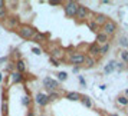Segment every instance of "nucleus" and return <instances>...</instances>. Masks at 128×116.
Here are the masks:
<instances>
[{
  "label": "nucleus",
  "mask_w": 128,
  "mask_h": 116,
  "mask_svg": "<svg viewBox=\"0 0 128 116\" xmlns=\"http://www.w3.org/2000/svg\"><path fill=\"white\" fill-rule=\"evenodd\" d=\"M16 32H18V35L20 36L23 40H32L38 30L29 23H20V26L16 29Z\"/></svg>",
  "instance_id": "obj_1"
},
{
  "label": "nucleus",
  "mask_w": 128,
  "mask_h": 116,
  "mask_svg": "<svg viewBox=\"0 0 128 116\" xmlns=\"http://www.w3.org/2000/svg\"><path fill=\"white\" fill-rule=\"evenodd\" d=\"M78 7H79V3L78 1H74V0H69L64 3V12L66 14V17H75L76 12H78Z\"/></svg>",
  "instance_id": "obj_2"
},
{
  "label": "nucleus",
  "mask_w": 128,
  "mask_h": 116,
  "mask_svg": "<svg viewBox=\"0 0 128 116\" xmlns=\"http://www.w3.org/2000/svg\"><path fill=\"white\" fill-rule=\"evenodd\" d=\"M42 83H43V87H45L49 93L50 92H56V90L59 89V82L55 80V79H52V77H49V76H46Z\"/></svg>",
  "instance_id": "obj_3"
},
{
  "label": "nucleus",
  "mask_w": 128,
  "mask_h": 116,
  "mask_svg": "<svg viewBox=\"0 0 128 116\" xmlns=\"http://www.w3.org/2000/svg\"><path fill=\"white\" fill-rule=\"evenodd\" d=\"M3 26H4L7 30H16L19 26H20V20H19L18 16H10V14H9V17L3 22Z\"/></svg>",
  "instance_id": "obj_4"
},
{
  "label": "nucleus",
  "mask_w": 128,
  "mask_h": 116,
  "mask_svg": "<svg viewBox=\"0 0 128 116\" xmlns=\"http://www.w3.org/2000/svg\"><path fill=\"white\" fill-rule=\"evenodd\" d=\"M85 58H86V55H84V53H81V52H75L68 58V62L72 63V64H76V66H81V64H84V62H85Z\"/></svg>",
  "instance_id": "obj_5"
},
{
  "label": "nucleus",
  "mask_w": 128,
  "mask_h": 116,
  "mask_svg": "<svg viewBox=\"0 0 128 116\" xmlns=\"http://www.w3.org/2000/svg\"><path fill=\"white\" fill-rule=\"evenodd\" d=\"M7 79H9V83H12V85L23 83V82L26 80V77H24V75H22V73H19V72H16V70H13V72H10V73H9V76H7Z\"/></svg>",
  "instance_id": "obj_6"
},
{
  "label": "nucleus",
  "mask_w": 128,
  "mask_h": 116,
  "mask_svg": "<svg viewBox=\"0 0 128 116\" xmlns=\"http://www.w3.org/2000/svg\"><path fill=\"white\" fill-rule=\"evenodd\" d=\"M35 103L40 108H45L46 105H49V98H48V93H43V92H38L35 95Z\"/></svg>",
  "instance_id": "obj_7"
},
{
  "label": "nucleus",
  "mask_w": 128,
  "mask_h": 116,
  "mask_svg": "<svg viewBox=\"0 0 128 116\" xmlns=\"http://www.w3.org/2000/svg\"><path fill=\"white\" fill-rule=\"evenodd\" d=\"M116 30V23L114 22V20H106L105 22V24L102 26V33H105L106 36H112L114 33H115Z\"/></svg>",
  "instance_id": "obj_8"
},
{
  "label": "nucleus",
  "mask_w": 128,
  "mask_h": 116,
  "mask_svg": "<svg viewBox=\"0 0 128 116\" xmlns=\"http://www.w3.org/2000/svg\"><path fill=\"white\" fill-rule=\"evenodd\" d=\"M88 14H89V10H88V7H86V6H84V4H79L75 19H78L79 22H82V20H85V19L88 17Z\"/></svg>",
  "instance_id": "obj_9"
},
{
  "label": "nucleus",
  "mask_w": 128,
  "mask_h": 116,
  "mask_svg": "<svg viewBox=\"0 0 128 116\" xmlns=\"http://www.w3.org/2000/svg\"><path fill=\"white\" fill-rule=\"evenodd\" d=\"M14 69H16V72H19V73L24 75V73H26V70H28L26 62H24L23 59H19V60H16V62H14Z\"/></svg>",
  "instance_id": "obj_10"
},
{
  "label": "nucleus",
  "mask_w": 128,
  "mask_h": 116,
  "mask_svg": "<svg viewBox=\"0 0 128 116\" xmlns=\"http://www.w3.org/2000/svg\"><path fill=\"white\" fill-rule=\"evenodd\" d=\"M92 20H94V22H95L96 24H98V26H104L105 22L108 20V17H106L105 14H102V13H95V14H94V19H92Z\"/></svg>",
  "instance_id": "obj_11"
},
{
  "label": "nucleus",
  "mask_w": 128,
  "mask_h": 116,
  "mask_svg": "<svg viewBox=\"0 0 128 116\" xmlns=\"http://www.w3.org/2000/svg\"><path fill=\"white\" fill-rule=\"evenodd\" d=\"M48 33H42V32H36V35L33 36V39L32 42H35V43H45L48 39Z\"/></svg>",
  "instance_id": "obj_12"
},
{
  "label": "nucleus",
  "mask_w": 128,
  "mask_h": 116,
  "mask_svg": "<svg viewBox=\"0 0 128 116\" xmlns=\"http://www.w3.org/2000/svg\"><path fill=\"white\" fill-rule=\"evenodd\" d=\"M96 55H99V46L96 43H92L91 46L88 47V56L94 58V56H96Z\"/></svg>",
  "instance_id": "obj_13"
},
{
  "label": "nucleus",
  "mask_w": 128,
  "mask_h": 116,
  "mask_svg": "<svg viewBox=\"0 0 128 116\" xmlns=\"http://www.w3.org/2000/svg\"><path fill=\"white\" fill-rule=\"evenodd\" d=\"M96 45H105V43H108V36L105 35V33H102V32H99V33H96V42H95Z\"/></svg>",
  "instance_id": "obj_14"
},
{
  "label": "nucleus",
  "mask_w": 128,
  "mask_h": 116,
  "mask_svg": "<svg viewBox=\"0 0 128 116\" xmlns=\"http://www.w3.org/2000/svg\"><path fill=\"white\" fill-rule=\"evenodd\" d=\"M65 98L68 99V100H72V102H76V100H81V93L78 92H68L65 95Z\"/></svg>",
  "instance_id": "obj_15"
},
{
  "label": "nucleus",
  "mask_w": 128,
  "mask_h": 116,
  "mask_svg": "<svg viewBox=\"0 0 128 116\" xmlns=\"http://www.w3.org/2000/svg\"><path fill=\"white\" fill-rule=\"evenodd\" d=\"M84 64H85V67H86V69H91V67H94V66H95V59L91 58V56H86V58H85V62H84Z\"/></svg>",
  "instance_id": "obj_16"
},
{
  "label": "nucleus",
  "mask_w": 128,
  "mask_h": 116,
  "mask_svg": "<svg viewBox=\"0 0 128 116\" xmlns=\"http://www.w3.org/2000/svg\"><path fill=\"white\" fill-rule=\"evenodd\" d=\"M0 110H2V115L3 116L9 115V102H2V108H0Z\"/></svg>",
  "instance_id": "obj_17"
},
{
  "label": "nucleus",
  "mask_w": 128,
  "mask_h": 116,
  "mask_svg": "<svg viewBox=\"0 0 128 116\" xmlns=\"http://www.w3.org/2000/svg\"><path fill=\"white\" fill-rule=\"evenodd\" d=\"M7 17H9V12H7V9H6V7L0 9V22L3 23V22H4Z\"/></svg>",
  "instance_id": "obj_18"
},
{
  "label": "nucleus",
  "mask_w": 128,
  "mask_h": 116,
  "mask_svg": "<svg viewBox=\"0 0 128 116\" xmlns=\"http://www.w3.org/2000/svg\"><path fill=\"white\" fill-rule=\"evenodd\" d=\"M114 69H115V62H114V60H111L110 63H108L106 66H105L104 72H105V73H111V72H112Z\"/></svg>",
  "instance_id": "obj_19"
},
{
  "label": "nucleus",
  "mask_w": 128,
  "mask_h": 116,
  "mask_svg": "<svg viewBox=\"0 0 128 116\" xmlns=\"http://www.w3.org/2000/svg\"><path fill=\"white\" fill-rule=\"evenodd\" d=\"M48 98H49V102H55V100H58L60 98V95L58 92H50V93H48Z\"/></svg>",
  "instance_id": "obj_20"
},
{
  "label": "nucleus",
  "mask_w": 128,
  "mask_h": 116,
  "mask_svg": "<svg viewBox=\"0 0 128 116\" xmlns=\"http://www.w3.org/2000/svg\"><path fill=\"white\" fill-rule=\"evenodd\" d=\"M81 102L85 105L86 108H92V100H91V98H88V96H82Z\"/></svg>",
  "instance_id": "obj_21"
},
{
  "label": "nucleus",
  "mask_w": 128,
  "mask_h": 116,
  "mask_svg": "<svg viewBox=\"0 0 128 116\" xmlns=\"http://www.w3.org/2000/svg\"><path fill=\"white\" fill-rule=\"evenodd\" d=\"M108 50H110V43H105V45H102V46L99 47V55L104 56V55L108 53Z\"/></svg>",
  "instance_id": "obj_22"
},
{
  "label": "nucleus",
  "mask_w": 128,
  "mask_h": 116,
  "mask_svg": "<svg viewBox=\"0 0 128 116\" xmlns=\"http://www.w3.org/2000/svg\"><path fill=\"white\" fill-rule=\"evenodd\" d=\"M30 103H32V99H30V96H28V95H26V96H23V98H22V105H23V106L29 108Z\"/></svg>",
  "instance_id": "obj_23"
},
{
  "label": "nucleus",
  "mask_w": 128,
  "mask_h": 116,
  "mask_svg": "<svg viewBox=\"0 0 128 116\" xmlns=\"http://www.w3.org/2000/svg\"><path fill=\"white\" fill-rule=\"evenodd\" d=\"M58 82H65L68 79V73L66 72H58Z\"/></svg>",
  "instance_id": "obj_24"
},
{
  "label": "nucleus",
  "mask_w": 128,
  "mask_h": 116,
  "mask_svg": "<svg viewBox=\"0 0 128 116\" xmlns=\"http://www.w3.org/2000/svg\"><path fill=\"white\" fill-rule=\"evenodd\" d=\"M88 27H89V29L92 30V32H96V30H98V24L95 23V22H94V20H89V22H88Z\"/></svg>",
  "instance_id": "obj_25"
},
{
  "label": "nucleus",
  "mask_w": 128,
  "mask_h": 116,
  "mask_svg": "<svg viewBox=\"0 0 128 116\" xmlns=\"http://www.w3.org/2000/svg\"><path fill=\"white\" fill-rule=\"evenodd\" d=\"M118 103L122 105V106H127L128 105V98L127 96H120V98H118Z\"/></svg>",
  "instance_id": "obj_26"
},
{
  "label": "nucleus",
  "mask_w": 128,
  "mask_h": 116,
  "mask_svg": "<svg viewBox=\"0 0 128 116\" xmlns=\"http://www.w3.org/2000/svg\"><path fill=\"white\" fill-rule=\"evenodd\" d=\"M2 102H9V95H7V89H3V92H2Z\"/></svg>",
  "instance_id": "obj_27"
},
{
  "label": "nucleus",
  "mask_w": 128,
  "mask_h": 116,
  "mask_svg": "<svg viewBox=\"0 0 128 116\" xmlns=\"http://www.w3.org/2000/svg\"><path fill=\"white\" fill-rule=\"evenodd\" d=\"M32 53H35V55L39 56V55H42V49L40 47H38V46H33L32 47Z\"/></svg>",
  "instance_id": "obj_28"
},
{
  "label": "nucleus",
  "mask_w": 128,
  "mask_h": 116,
  "mask_svg": "<svg viewBox=\"0 0 128 116\" xmlns=\"http://www.w3.org/2000/svg\"><path fill=\"white\" fill-rule=\"evenodd\" d=\"M121 58H122V60H124L125 63H128V52L127 50H122L121 52Z\"/></svg>",
  "instance_id": "obj_29"
},
{
  "label": "nucleus",
  "mask_w": 128,
  "mask_h": 116,
  "mask_svg": "<svg viewBox=\"0 0 128 116\" xmlns=\"http://www.w3.org/2000/svg\"><path fill=\"white\" fill-rule=\"evenodd\" d=\"M49 60H50V63H52L53 66H59V64H60V62H59V60H56V59H53V58H50Z\"/></svg>",
  "instance_id": "obj_30"
},
{
  "label": "nucleus",
  "mask_w": 128,
  "mask_h": 116,
  "mask_svg": "<svg viewBox=\"0 0 128 116\" xmlns=\"http://www.w3.org/2000/svg\"><path fill=\"white\" fill-rule=\"evenodd\" d=\"M120 43H121L122 46H128V42H127V39H125V37H121V40H120Z\"/></svg>",
  "instance_id": "obj_31"
},
{
  "label": "nucleus",
  "mask_w": 128,
  "mask_h": 116,
  "mask_svg": "<svg viewBox=\"0 0 128 116\" xmlns=\"http://www.w3.org/2000/svg\"><path fill=\"white\" fill-rule=\"evenodd\" d=\"M49 4L50 6H59V4H62V1H55V0H52V1H49Z\"/></svg>",
  "instance_id": "obj_32"
},
{
  "label": "nucleus",
  "mask_w": 128,
  "mask_h": 116,
  "mask_svg": "<svg viewBox=\"0 0 128 116\" xmlns=\"http://www.w3.org/2000/svg\"><path fill=\"white\" fill-rule=\"evenodd\" d=\"M79 83H81L82 86H86V82L84 79V76H79Z\"/></svg>",
  "instance_id": "obj_33"
},
{
  "label": "nucleus",
  "mask_w": 128,
  "mask_h": 116,
  "mask_svg": "<svg viewBox=\"0 0 128 116\" xmlns=\"http://www.w3.org/2000/svg\"><path fill=\"white\" fill-rule=\"evenodd\" d=\"M7 60H9V58H7V56H6V58H0V64H2V63H6Z\"/></svg>",
  "instance_id": "obj_34"
},
{
  "label": "nucleus",
  "mask_w": 128,
  "mask_h": 116,
  "mask_svg": "<svg viewBox=\"0 0 128 116\" xmlns=\"http://www.w3.org/2000/svg\"><path fill=\"white\" fill-rule=\"evenodd\" d=\"M3 7H6V1L4 0H0V9H3Z\"/></svg>",
  "instance_id": "obj_35"
},
{
  "label": "nucleus",
  "mask_w": 128,
  "mask_h": 116,
  "mask_svg": "<svg viewBox=\"0 0 128 116\" xmlns=\"http://www.w3.org/2000/svg\"><path fill=\"white\" fill-rule=\"evenodd\" d=\"M72 70H74V73H78V72H79V66H75Z\"/></svg>",
  "instance_id": "obj_36"
},
{
  "label": "nucleus",
  "mask_w": 128,
  "mask_h": 116,
  "mask_svg": "<svg viewBox=\"0 0 128 116\" xmlns=\"http://www.w3.org/2000/svg\"><path fill=\"white\" fill-rule=\"evenodd\" d=\"M26 116H35V112H33V110H29V112H28V115Z\"/></svg>",
  "instance_id": "obj_37"
},
{
  "label": "nucleus",
  "mask_w": 128,
  "mask_h": 116,
  "mask_svg": "<svg viewBox=\"0 0 128 116\" xmlns=\"http://www.w3.org/2000/svg\"><path fill=\"white\" fill-rule=\"evenodd\" d=\"M3 80H4V76H3L2 72H0V83H3Z\"/></svg>",
  "instance_id": "obj_38"
},
{
  "label": "nucleus",
  "mask_w": 128,
  "mask_h": 116,
  "mask_svg": "<svg viewBox=\"0 0 128 116\" xmlns=\"http://www.w3.org/2000/svg\"><path fill=\"white\" fill-rule=\"evenodd\" d=\"M125 95H127V96H128V89H127V90H125Z\"/></svg>",
  "instance_id": "obj_39"
},
{
  "label": "nucleus",
  "mask_w": 128,
  "mask_h": 116,
  "mask_svg": "<svg viewBox=\"0 0 128 116\" xmlns=\"http://www.w3.org/2000/svg\"><path fill=\"white\" fill-rule=\"evenodd\" d=\"M111 116H118V115H111Z\"/></svg>",
  "instance_id": "obj_40"
},
{
  "label": "nucleus",
  "mask_w": 128,
  "mask_h": 116,
  "mask_svg": "<svg viewBox=\"0 0 128 116\" xmlns=\"http://www.w3.org/2000/svg\"><path fill=\"white\" fill-rule=\"evenodd\" d=\"M40 116H46V115H40Z\"/></svg>",
  "instance_id": "obj_41"
}]
</instances>
